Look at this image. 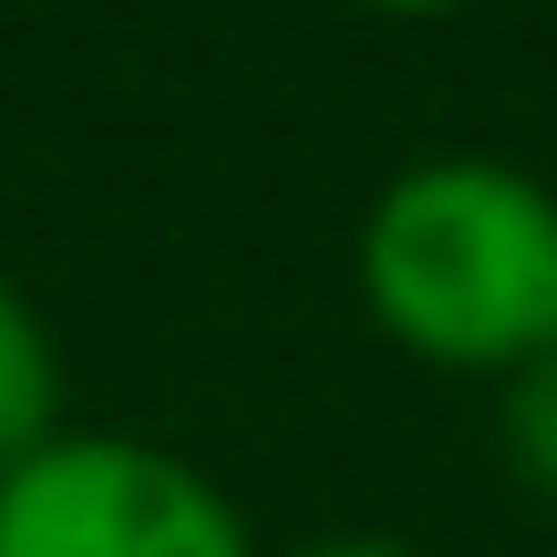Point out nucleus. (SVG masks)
I'll list each match as a JSON object with an SVG mask.
<instances>
[{
	"instance_id": "nucleus-1",
	"label": "nucleus",
	"mask_w": 557,
	"mask_h": 557,
	"mask_svg": "<svg viewBox=\"0 0 557 557\" xmlns=\"http://www.w3.org/2000/svg\"><path fill=\"white\" fill-rule=\"evenodd\" d=\"M351 289L423 372H527L557 351V186L506 156L403 165L351 227Z\"/></svg>"
},
{
	"instance_id": "nucleus-2",
	"label": "nucleus",
	"mask_w": 557,
	"mask_h": 557,
	"mask_svg": "<svg viewBox=\"0 0 557 557\" xmlns=\"http://www.w3.org/2000/svg\"><path fill=\"white\" fill-rule=\"evenodd\" d=\"M0 557H259V537L197 455L62 423L0 465Z\"/></svg>"
},
{
	"instance_id": "nucleus-3",
	"label": "nucleus",
	"mask_w": 557,
	"mask_h": 557,
	"mask_svg": "<svg viewBox=\"0 0 557 557\" xmlns=\"http://www.w3.org/2000/svg\"><path fill=\"white\" fill-rule=\"evenodd\" d=\"M52 434H62V341L32 310V289L0 278V465H21Z\"/></svg>"
},
{
	"instance_id": "nucleus-4",
	"label": "nucleus",
	"mask_w": 557,
	"mask_h": 557,
	"mask_svg": "<svg viewBox=\"0 0 557 557\" xmlns=\"http://www.w3.org/2000/svg\"><path fill=\"white\" fill-rule=\"evenodd\" d=\"M496 455H506V475L527 496L557 506V351L496 382Z\"/></svg>"
},
{
	"instance_id": "nucleus-5",
	"label": "nucleus",
	"mask_w": 557,
	"mask_h": 557,
	"mask_svg": "<svg viewBox=\"0 0 557 557\" xmlns=\"http://www.w3.org/2000/svg\"><path fill=\"white\" fill-rule=\"evenodd\" d=\"M289 557H423V547H403V537H310Z\"/></svg>"
},
{
	"instance_id": "nucleus-6",
	"label": "nucleus",
	"mask_w": 557,
	"mask_h": 557,
	"mask_svg": "<svg viewBox=\"0 0 557 557\" xmlns=\"http://www.w3.org/2000/svg\"><path fill=\"white\" fill-rule=\"evenodd\" d=\"M351 11H382V21H444V11H475V0H351Z\"/></svg>"
}]
</instances>
